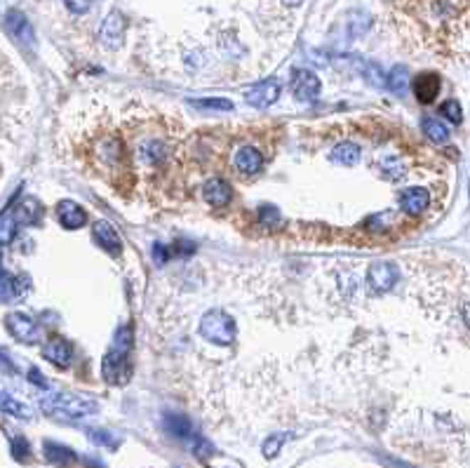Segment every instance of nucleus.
Wrapping results in <instances>:
<instances>
[{
	"label": "nucleus",
	"mask_w": 470,
	"mask_h": 468,
	"mask_svg": "<svg viewBox=\"0 0 470 468\" xmlns=\"http://www.w3.org/2000/svg\"><path fill=\"white\" fill-rule=\"evenodd\" d=\"M41 410L61 421H78L90 417V414H97L99 405L90 400V398L64 393V390H52V393L41 398Z\"/></svg>",
	"instance_id": "nucleus-1"
},
{
	"label": "nucleus",
	"mask_w": 470,
	"mask_h": 468,
	"mask_svg": "<svg viewBox=\"0 0 470 468\" xmlns=\"http://www.w3.org/2000/svg\"><path fill=\"white\" fill-rule=\"evenodd\" d=\"M200 334L217 346H230L235 339V320L221 311H210L200 320Z\"/></svg>",
	"instance_id": "nucleus-2"
},
{
	"label": "nucleus",
	"mask_w": 470,
	"mask_h": 468,
	"mask_svg": "<svg viewBox=\"0 0 470 468\" xmlns=\"http://www.w3.org/2000/svg\"><path fill=\"white\" fill-rule=\"evenodd\" d=\"M129 351H120L115 349L109 351L102 360V374L104 379L113 383V386H118V383H125L129 379V374H132V365H129Z\"/></svg>",
	"instance_id": "nucleus-3"
},
{
	"label": "nucleus",
	"mask_w": 470,
	"mask_h": 468,
	"mask_svg": "<svg viewBox=\"0 0 470 468\" xmlns=\"http://www.w3.org/2000/svg\"><path fill=\"white\" fill-rule=\"evenodd\" d=\"M5 327H7V332L21 344H36L41 339V329H38L33 318H28L26 313H7Z\"/></svg>",
	"instance_id": "nucleus-4"
},
{
	"label": "nucleus",
	"mask_w": 470,
	"mask_h": 468,
	"mask_svg": "<svg viewBox=\"0 0 470 468\" xmlns=\"http://www.w3.org/2000/svg\"><path fill=\"white\" fill-rule=\"evenodd\" d=\"M122 38H125V17L113 10L109 17L104 19L102 24V31H99V41H102V45L106 50H118L122 45Z\"/></svg>",
	"instance_id": "nucleus-5"
},
{
	"label": "nucleus",
	"mask_w": 470,
	"mask_h": 468,
	"mask_svg": "<svg viewBox=\"0 0 470 468\" xmlns=\"http://www.w3.org/2000/svg\"><path fill=\"white\" fill-rule=\"evenodd\" d=\"M134 158L137 163L141 167H160L167 163L169 158V149L165 142H158V139H149V142H141L134 151Z\"/></svg>",
	"instance_id": "nucleus-6"
},
{
	"label": "nucleus",
	"mask_w": 470,
	"mask_h": 468,
	"mask_svg": "<svg viewBox=\"0 0 470 468\" xmlns=\"http://www.w3.org/2000/svg\"><path fill=\"white\" fill-rule=\"evenodd\" d=\"M397 266L395 264H388V262H376L369 268L367 278H369V289L372 292H388L392 289V285L397 282Z\"/></svg>",
	"instance_id": "nucleus-7"
},
{
	"label": "nucleus",
	"mask_w": 470,
	"mask_h": 468,
	"mask_svg": "<svg viewBox=\"0 0 470 468\" xmlns=\"http://www.w3.org/2000/svg\"><path fill=\"white\" fill-rule=\"evenodd\" d=\"M292 87H294V97L299 102H313L320 95V80L313 71H297Z\"/></svg>",
	"instance_id": "nucleus-8"
},
{
	"label": "nucleus",
	"mask_w": 470,
	"mask_h": 468,
	"mask_svg": "<svg viewBox=\"0 0 470 468\" xmlns=\"http://www.w3.org/2000/svg\"><path fill=\"white\" fill-rule=\"evenodd\" d=\"M428 203H430V193L423 186H410L400 193V205H402V210L407 214H412V217H419L428 207Z\"/></svg>",
	"instance_id": "nucleus-9"
},
{
	"label": "nucleus",
	"mask_w": 470,
	"mask_h": 468,
	"mask_svg": "<svg viewBox=\"0 0 470 468\" xmlns=\"http://www.w3.org/2000/svg\"><path fill=\"white\" fill-rule=\"evenodd\" d=\"M277 97H280V85H277L275 80L259 83V85H254L252 90L245 92V99H247L252 106H259V109L275 104Z\"/></svg>",
	"instance_id": "nucleus-10"
},
{
	"label": "nucleus",
	"mask_w": 470,
	"mask_h": 468,
	"mask_svg": "<svg viewBox=\"0 0 470 468\" xmlns=\"http://www.w3.org/2000/svg\"><path fill=\"white\" fill-rule=\"evenodd\" d=\"M92 235H95V240H97V245L102 250H106L109 255H120V250H122V245H120V238H118V233H115V228L109 224V221H104V219H99L97 224H95V228H92Z\"/></svg>",
	"instance_id": "nucleus-11"
},
{
	"label": "nucleus",
	"mask_w": 470,
	"mask_h": 468,
	"mask_svg": "<svg viewBox=\"0 0 470 468\" xmlns=\"http://www.w3.org/2000/svg\"><path fill=\"white\" fill-rule=\"evenodd\" d=\"M5 24H7V28H10V33H12L14 38H17L19 43H24V45H28V48H33V43H36L33 28H31L28 19H26L19 10H10V12H7Z\"/></svg>",
	"instance_id": "nucleus-12"
},
{
	"label": "nucleus",
	"mask_w": 470,
	"mask_h": 468,
	"mask_svg": "<svg viewBox=\"0 0 470 468\" xmlns=\"http://www.w3.org/2000/svg\"><path fill=\"white\" fill-rule=\"evenodd\" d=\"M233 165L240 174H247V176L257 174L261 167H264V156H261V151L257 147H242L235 153Z\"/></svg>",
	"instance_id": "nucleus-13"
},
{
	"label": "nucleus",
	"mask_w": 470,
	"mask_h": 468,
	"mask_svg": "<svg viewBox=\"0 0 470 468\" xmlns=\"http://www.w3.org/2000/svg\"><path fill=\"white\" fill-rule=\"evenodd\" d=\"M57 217H59V224L64 228H80L85 226V221H87V214H85V210L73 201H61L57 205Z\"/></svg>",
	"instance_id": "nucleus-14"
},
{
	"label": "nucleus",
	"mask_w": 470,
	"mask_h": 468,
	"mask_svg": "<svg viewBox=\"0 0 470 468\" xmlns=\"http://www.w3.org/2000/svg\"><path fill=\"white\" fill-rule=\"evenodd\" d=\"M43 454L52 466H59V468H68V466H73L75 462H78V454H75L71 447L59 445V442H52V440H48L43 445Z\"/></svg>",
	"instance_id": "nucleus-15"
},
{
	"label": "nucleus",
	"mask_w": 470,
	"mask_h": 468,
	"mask_svg": "<svg viewBox=\"0 0 470 468\" xmlns=\"http://www.w3.org/2000/svg\"><path fill=\"white\" fill-rule=\"evenodd\" d=\"M414 95L421 104H433L440 95V78L435 73H421L414 80Z\"/></svg>",
	"instance_id": "nucleus-16"
},
{
	"label": "nucleus",
	"mask_w": 470,
	"mask_h": 468,
	"mask_svg": "<svg viewBox=\"0 0 470 468\" xmlns=\"http://www.w3.org/2000/svg\"><path fill=\"white\" fill-rule=\"evenodd\" d=\"M28 287V280L24 278H14V275L0 271V302H14V299H21Z\"/></svg>",
	"instance_id": "nucleus-17"
},
{
	"label": "nucleus",
	"mask_w": 470,
	"mask_h": 468,
	"mask_svg": "<svg viewBox=\"0 0 470 468\" xmlns=\"http://www.w3.org/2000/svg\"><path fill=\"white\" fill-rule=\"evenodd\" d=\"M43 356L48 358L52 365L68 367V365H71V360H73V351H71V346H68L64 339H52L50 344H45Z\"/></svg>",
	"instance_id": "nucleus-18"
},
{
	"label": "nucleus",
	"mask_w": 470,
	"mask_h": 468,
	"mask_svg": "<svg viewBox=\"0 0 470 468\" xmlns=\"http://www.w3.org/2000/svg\"><path fill=\"white\" fill-rule=\"evenodd\" d=\"M203 196L210 205H226L230 201V186L223 179H210L205 181L203 186Z\"/></svg>",
	"instance_id": "nucleus-19"
},
{
	"label": "nucleus",
	"mask_w": 470,
	"mask_h": 468,
	"mask_svg": "<svg viewBox=\"0 0 470 468\" xmlns=\"http://www.w3.org/2000/svg\"><path fill=\"white\" fill-rule=\"evenodd\" d=\"M332 163L336 165H356L360 160V147L358 144H351V142H343V144H336L334 151L329 153Z\"/></svg>",
	"instance_id": "nucleus-20"
},
{
	"label": "nucleus",
	"mask_w": 470,
	"mask_h": 468,
	"mask_svg": "<svg viewBox=\"0 0 470 468\" xmlns=\"http://www.w3.org/2000/svg\"><path fill=\"white\" fill-rule=\"evenodd\" d=\"M0 410H3L5 414H12V417H17V419H31L33 417V412H31L28 405L17 400V398L10 395V393H0Z\"/></svg>",
	"instance_id": "nucleus-21"
},
{
	"label": "nucleus",
	"mask_w": 470,
	"mask_h": 468,
	"mask_svg": "<svg viewBox=\"0 0 470 468\" xmlns=\"http://www.w3.org/2000/svg\"><path fill=\"white\" fill-rule=\"evenodd\" d=\"M41 214H43L41 203L33 201V198H26V201H21L17 205V217L14 219L24 221V224H36V221L41 219Z\"/></svg>",
	"instance_id": "nucleus-22"
},
{
	"label": "nucleus",
	"mask_w": 470,
	"mask_h": 468,
	"mask_svg": "<svg viewBox=\"0 0 470 468\" xmlns=\"http://www.w3.org/2000/svg\"><path fill=\"white\" fill-rule=\"evenodd\" d=\"M165 426H167L169 433L176 435V438H188V435L193 433V426H191V421L186 417H181V414H167Z\"/></svg>",
	"instance_id": "nucleus-23"
},
{
	"label": "nucleus",
	"mask_w": 470,
	"mask_h": 468,
	"mask_svg": "<svg viewBox=\"0 0 470 468\" xmlns=\"http://www.w3.org/2000/svg\"><path fill=\"white\" fill-rule=\"evenodd\" d=\"M423 132H426V137L433 144H444L447 139H449V129H447L442 122L435 120V118L423 120Z\"/></svg>",
	"instance_id": "nucleus-24"
},
{
	"label": "nucleus",
	"mask_w": 470,
	"mask_h": 468,
	"mask_svg": "<svg viewBox=\"0 0 470 468\" xmlns=\"http://www.w3.org/2000/svg\"><path fill=\"white\" fill-rule=\"evenodd\" d=\"M381 174L390 181H400L407 176V165L397 158H386L381 160Z\"/></svg>",
	"instance_id": "nucleus-25"
},
{
	"label": "nucleus",
	"mask_w": 470,
	"mask_h": 468,
	"mask_svg": "<svg viewBox=\"0 0 470 468\" xmlns=\"http://www.w3.org/2000/svg\"><path fill=\"white\" fill-rule=\"evenodd\" d=\"M14 233H17V219L10 214H0V245L12 243Z\"/></svg>",
	"instance_id": "nucleus-26"
},
{
	"label": "nucleus",
	"mask_w": 470,
	"mask_h": 468,
	"mask_svg": "<svg viewBox=\"0 0 470 468\" xmlns=\"http://www.w3.org/2000/svg\"><path fill=\"white\" fill-rule=\"evenodd\" d=\"M407 80H410V75H407V68H392L386 78V87H390L392 92H402L407 87Z\"/></svg>",
	"instance_id": "nucleus-27"
},
{
	"label": "nucleus",
	"mask_w": 470,
	"mask_h": 468,
	"mask_svg": "<svg viewBox=\"0 0 470 468\" xmlns=\"http://www.w3.org/2000/svg\"><path fill=\"white\" fill-rule=\"evenodd\" d=\"M289 440V435L287 433H275V435H271L266 442H264V457L266 459H273V457H277V452H280V447L284 442Z\"/></svg>",
	"instance_id": "nucleus-28"
},
{
	"label": "nucleus",
	"mask_w": 470,
	"mask_h": 468,
	"mask_svg": "<svg viewBox=\"0 0 470 468\" xmlns=\"http://www.w3.org/2000/svg\"><path fill=\"white\" fill-rule=\"evenodd\" d=\"M200 106V109H214V111H230L233 109V102H228V99H196V102H191Z\"/></svg>",
	"instance_id": "nucleus-29"
},
{
	"label": "nucleus",
	"mask_w": 470,
	"mask_h": 468,
	"mask_svg": "<svg viewBox=\"0 0 470 468\" xmlns=\"http://www.w3.org/2000/svg\"><path fill=\"white\" fill-rule=\"evenodd\" d=\"M12 457L17 459V462H28L31 459V447H28V440L26 438H14L12 440Z\"/></svg>",
	"instance_id": "nucleus-30"
},
{
	"label": "nucleus",
	"mask_w": 470,
	"mask_h": 468,
	"mask_svg": "<svg viewBox=\"0 0 470 468\" xmlns=\"http://www.w3.org/2000/svg\"><path fill=\"white\" fill-rule=\"evenodd\" d=\"M442 116L449 122H454V125H459V122L464 120V111H461L459 102H447L442 104Z\"/></svg>",
	"instance_id": "nucleus-31"
},
{
	"label": "nucleus",
	"mask_w": 470,
	"mask_h": 468,
	"mask_svg": "<svg viewBox=\"0 0 470 468\" xmlns=\"http://www.w3.org/2000/svg\"><path fill=\"white\" fill-rule=\"evenodd\" d=\"M90 440L97 445H104V447H111V450L118 447V440H115L109 431H102V428H99V431H90Z\"/></svg>",
	"instance_id": "nucleus-32"
},
{
	"label": "nucleus",
	"mask_w": 470,
	"mask_h": 468,
	"mask_svg": "<svg viewBox=\"0 0 470 468\" xmlns=\"http://www.w3.org/2000/svg\"><path fill=\"white\" fill-rule=\"evenodd\" d=\"M365 78L372 83V85H376V87H381V85H386V78H383V73H381V68L379 66H365Z\"/></svg>",
	"instance_id": "nucleus-33"
},
{
	"label": "nucleus",
	"mask_w": 470,
	"mask_h": 468,
	"mask_svg": "<svg viewBox=\"0 0 470 468\" xmlns=\"http://www.w3.org/2000/svg\"><path fill=\"white\" fill-rule=\"evenodd\" d=\"M66 3V7L71 12H75V14H85L90 10V5H92V0H64Z\"/></svg>",
	"instance_id": "nucleus-34"
},
{
	"label": "nucleus",
	"mask_w": 470,
	"mask_h": 468,
	"mask_svg": "<svg viewBox=\"0 0 470 468\" xmlns=\"http://www.w3.org/2000/svg\"><path fill=\"white\" fill-rule=\"evenodd\" d=\"M259 217H261V221H266V224H275V221H277V210H275V207L264 205L259 210Z\"/></svg>",
	"instance_id": "nucleus-35"
},
{
	"label": "nucleus",
	"mask_w": 470,
	"mask_h": 468,
	"mask_svg": "<svg viewBox=\"0 0 470 468\" xmlns=\"http://www.w3.org/2000/svg\"><path fill=\"white\" fill-rule=\"evenodd\" d=\"M153 257H156V262H158V264H165L167 259H169V250L165 248L163 243H158L156 248H153Z\"/></svg>",
	"instance_id": "nucleus-36"
},
{
	"label": "nucleus",
	"mask_w": 470,
	"mask_h": 468,
	"mask_svg": "<svg viewBox=\"0 0 470 468\" xmlns=\"http://www.w3.org/2000/svg\"><path fill=\"white\" fill-rule=\"evenodd\" d=\"M28 379L33 381V383H38V386H45V383H48V381H45L43 374H41V372H36V370H31V372H28Z\"/></svg>",
	"instance_id": "nucleus-37"
},
{
	"label": "nucleus",
	"mask_w": 470,
	"mask_h": 468,
	"mask_svg": "<svg viewBox=\"0 0 470 468\" xmlns=\"http://www.w3.org/2000/svg\"><path fill=\"white\" fill-rule=\"evenodd\" d=\"M464 320H466V325L470 327V302L464 306Z\"/></svg>",
	"instance_id": "nucleus-38"
},
{
	"label": "nucleus",
	"mask_w": 470,
	"mask_h": 468,
	"mask_svg": "<svg viewBox=\"0 0 470 468\" xmlns=\"http://www.w3.org/2000/svg\"><path fill=\"white\" fill-rule=\"evenodd\" d=\"M282 3L287 5V7H297V5H301L304 0H282Z\"/></svg>",
	"instance_id": "nucleus-39"
},
{
	"label": "nucleus",
	"mask_w": 470,
	"mask_h": 468,
	"mask_svg": "<svg viewBox=\"0 0 470 468\" xmlns=\"http://www.w3.org/2000/svg\"><path fill=\"white\" fill-rule=\"evenodd\" d=\"M0 262H3V252H0Z\"/></svg>",
	"instance_id": "nucleus-40"
}]
</instances>
